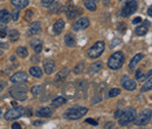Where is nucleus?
<instances>
[{
  "label": "nucleus",
  "instance_id": "nucleus-24",
  "mask_svg": "<svg viewBox=\"0 0 152 129\" xmlns=\"http://www.w3.org/2000/svg\"><path fill=\"white\" fill-rule=\"evenodd\" d=\"M66 101H67V100H66L64 96H57V97H55V99L52 101V107H60V106L64 105Z\"/></svg>",
  "mask_w": 152,
  "mask_h": 129
},
{
  "label": "nucleus",
  "instance_id": "nucleus-32",
  "mask_svg": "<svg viewBox=\"0 0 152 129\" xmlns=\"http://www.w3.org/2000/svg\"><path fill=\"white\" fill-rule=\"evenodd\" d=\"M83 71H84V63H83V62H80V63L76 66L75 68H74V73H75V74L83 73Z\"/></svg>",
  "mask_w": 152,
  "mask_h": 129
},
{
  "label": "nucleus",
  "instance_id": "nucleus-7",
  "mask_svg": "<svg viewBox=\"0 0 152 129\" xmlns=\"http://www.w3.org/2000/svg\"><path fill=\"white\" fill-rule=\"evenodd\" d=\"M151 115H152L151 109L148 108V109H144L138 116H136V119H134L133 121H134L136 126H140V127H142V126H145L146 123L150 122V120H151Z\"/></svg>",
  "mask_w": 152,
  "mask_h": 129
},
{
  "label": "nucleus",
  "instance_id": "nucleus-15",
  "mask_svg": "<svg viewBox=\"0 0 152 129\" xmlns=\"http://www.w3.org/2000/svg\"><path fill=\"white\" fill-rule=\"evenodd\" d=\"M37 115L40 117H49L53 115V109L50 107H41L37 111Z\"/></svg>",
  "mask_w": 152,
  "mask_h": 129
},
{
  "label": "nucleus",
  "instance_id": "nucleus-9",
  "mask_svg": "<svg viewBox=\"0 0 152 129\" xmlns=\"http://www.w3.org/2000/svg\"><path fill=\"white\" fill-rule=\"evenodd\" d=\"M90 25V21L88 18H81L78 20H76L75 22L73 24V31L75 32H80V31H83L86 28H88Z\"/></svg>",
  "mask_w": 152,
  "mask_h": 129
},
{
  "label": "nucleus",
  "instance_id": "nucleus-45",
  "mask_svg": "<svg viewBox=\"0 0 152 129\" xmlns=\"http://www.w3.org/2000/svg\"><path fill=\"white\" fill-rule=\"evenodd\" d=\"M12 129H21V127H20L19 123H13L12 125Z\"/></svg>",
  "mask_w": 152,
  "mask_h": 129
},
{
  "label": "nucleus",
  "instance_id": "nucleus-1",
  "mask_svg": "<svg viewBox=\"0 0 152 129\" xmlns=\"http://www.w3.org/2000/svg\"><path fill=\"white\" fill-rule=\"evenodd\" d=\"M136 116H137L136 109L132 108V107H130V108H126V109L122 111L119 117L117 120H118V123L121 126H128L129 123L133 122V120L136 119Z\"/></svg>",
  "mask_w": 152,
  "mask_h": 129
},
{
  "label": "nucleus",
  "instance_id": "nucleus-20",
  "mask_svg": "<svg viewBox=\"0 0 152 129\" xmlns=\"http://www.w3.org/2000/svg\"><path fill=\"white\" fill-rule=\"evenodd\" d=\"M11 2H12V5H13L14 7H17L18 10H22V8L27 7L28 4H29L28 0H11Z\"/></svg>",
  "mask_w": 152,
  "mask_h": 129
},
{
  "label": "nucleus",
  "instance_id": "nucleus-40",
  "mask_svg": "<svg viewBox=\"0 0 152 129\" xmlns=\"http://www.w3.org/2000/svg\"><path fill=\"white\" fill-rule=\"evenodd\" d=\"M114 126H115L114 122H107V123L104 125V128H105V129H108V128H114Z\"/></svg>",
  "mask_w": 152,
  "mask_h": 129
},
{
  "label": "nucleus",
  "instance_id": "nucleus-23",
  "mask_svg": "<svg viewBox=\"0 0 152 129\" xmlns=\"http://www.w3.org/2000/svg\"><path fill=\"white\" fill-rule=\"evenodd\" d=\"M64 42H66V45H67L68 47H74L76 45L75 38H74V35H73L72 33L66 34V37H64Z\"/></svg>",
  "mask_w": 152,
  "mask_h": 129
},
{
  "label": "nucleus",
  "instance_id": "nucleus-47",
  "mask_svg": "<svg viewBox=\"0 0 152 129\" xmlns=\"http://www.w3.org/2000/svg\"><path fill=\"white\" fill-rule=\"evenodd\" d=\"M148 15H149V17H152V8H151V6L148 8Z\"/></svg>",
  "mask_w": 152,
  "mask_h": 129
},
{
  "label": "nucleus",
  "instance_id": "nucleus-4",
  "mask_svg": "<svg viewBox=\"0 0 152 129\" xmlns=\"http://www.w3.org/2000/svg\"><path fill=\"white\" fill-rule=\"evenodd\" d=\"M124 60H125V56L122 52H115L108 60V66H109L110 69L117 71L123 66Z\"/></svg>",
  "mask_w": 152,
  "mask_h": 129
},
{
  "label": "nucleus",
  "instance_id": "nucleus-38",
  "mask_svg": "<svg viewBox=\"0 0 152 129\" xmlns=\"http://www.w3.org/2000/svg\"><path fill=\"white\" fill-rule=\"evenodd\" d=\"M34 13H33V11L32 10H29V11H27V13H26V17H25V20H27V21H29L31 20V17L33 15Z\"/></svg>",
  "mask_w": 152,
  "mask_h": 129
},
{
  "label": "nucleus",
  "instance_id": "nucleus-8",
  "mask_svg": "<svg viewBox=\"0 0 152 129\" xmlns=\"http://www.w3.org/2000/svg\"><path fill=\"white\" fill-rule=\"evenodd\" d=\"M137 8H138V2H137V1H134V0L128 1V2L124 5L123 10H122V17L128 18V17L132 15L133 13H136Z\"/></svg>",
  "mask_w": 152,
  "mask_h": 129
},
{
  "label": "nucleus",
  "instance_id": "nucleus-5",
  "mask_svg": "<svg viewBox=\"0 0 152 129\" xmlns=\"http://www.w3.org/2000/svg\"><path fill=\"white\" fill-rule=\"evenodd\" d=\"M87 113H88V108H86V107H78L77 106V107L69 108L68 111L64 113V117L68 119V120H78L82 116H84Z\"/></svg>",
  "mask_w": 152,
  "mask_h": 129
},
{
  "label": "nucleus",
  "instance_id": "nucleus-39",
  "mask_svg": "<svg viewBox=\"0 0 152 129\" xmlns=\"http://www.w3.org/2000/svg\"><path fill=\"white\" fill-rule=\"evenodd\" d=\"M86 122H87V123H90V125H93V126H98L97 121H96V120H93V119H87Z\"/></svg>",
  "mask_w": 152,
  "mask_h": 129
},
{
  "label": "nucleus",
  "instance_id": "nucleus-12",
  "mask_svg": "<svg viewBox=\"0 0 152 129\" xmlns=\"http://www.w3.org/2000/svg\"><path fill=\"white\" fill-rule=\"evenodd\" d=\"M67 18L69 19V20H74L75 18L77 17H80L81 14H82V8L81 7H72V8H69L67 12Z\"/></svg>",
  "mask_w": 152,
  "mask_h": 129
},
{
  "label": "nucleus",
  "instance_id": "nucleus-16",
  "mask_svg": "<svg viewBox=\"0 0 152 129\" xmlns=\"http://www.w3.org/2000/svg\"><path fill=\"white\" fill-rule=\"evenodd\" d=\"M69 73H70V69H69L68 67H66V68L61 69V71L56 74V76H55V81H57V82L63 81L64 79H67V76L69 75Z\"/></svg>",
  "mask_w": 152,
  "mask_h": 129
},
{
  "label": "nucleus",
  "instance_id": "nucleus-22",
  "mask_svg": "<svg viewBox=\"0 0 152 129\" xmlns=\"http://www.w3.org/2000/svg\"><path fill=\"white\" fill-rule=\"evenodd\" d=\"M31 46H32V48L35 51V53H38V54L42 51V42H41V40H39V39H33V40L31 41Z\"/></svg>",
  "mask_w": 152,
  "mask_h": 129
},
{
  "label": "nucleus",
  "instance_id": "nucleus-25",
  "mask_svg": "<svg viewBox=\"0 0 152 129\" xmlns=\"http://www.w3.org/2000/svg\"><path fill=\"white\" fill-rule=\"evenodd\" d=\"M143 57H144L143 54H137V55L133 56L132 60H131V61H130V63H129V68H130V69H133V68L137 66V63H138Z\"/></svg>",
  "mask_w": 152,
  "mask_h": 129
},
{
  "label": "nucleus",
  "instance_id": "nucleus-29",
  "mask_svg": "<svg viewBox=\"0 0 152 129\" xmlns=\"http://www.w3.org/2000/svg\"><path fill=\"white\" fill-rule=\"evenodd\" d=\"M151 89H152V79L151 76H150V77H148V81L144 83V86L142 88V92H149Z\"/></svg>",
  "mask_w": 152,
  "mask_h": 129
},
{
  "label": "nucleus",
  "instance_id": "nucleus-36",
  "mask_svg": "<svg viewBox=\"0 0 152 129\" xmlns=\"http://www.w3.org/2000/svg\"><path fill=\"white\" fill-rule=\"evenodd\" d=\"M54 1H55V0H41V5H42L43 7H49Z\"/></svg>",
  "mask_w": 152,
  "mask_h": 129
},
{
  "label": "nucleus",
  "instance_id": "nucleus-3",
  "mask_svg": "<svg viewBox=\"0 0 152 129\" xmlns=\"http://www.w3.org/2000/svg\"><path fill=\"white\" fill-rule=\"evenodd\" d=\"M25 115H31V111H27L26 108L23 107H18V108H12L10 111H7L5 113L4 117L6 121H13V120H17L21 116H25Z\"/></svg>",
  "mask_w": 152,
  "mask_h": 129
},
{
  "label": "nucleus",
  "instance_id": "nucleus-37",
  "mask_svg": "<svg viewBox=\"0 0 152 129\" xmlns=\"http://www.w3.org/2000/svg\"><path fill=\"white\" fill-rule=\"evenodd\" d=\"M11 18H12L13 21H18V19H19V11H18V10H14V11L12 12Z\"/></svg>",
  "mask_w": 152,
  "mask_h": 129
},
{
  "label": "nucleus",
  "instance_id": "nucleus-33",
  "mask_svg": "<svg viewBox=\"0 0 152 129\" xmlns=\"http://www.w3.org/2000/svg\"><path fill=\"white\" fill-rule=\"evenodd\" d=\"M49 8H50V12H52V13H57V12H58V8H60V4L54 1V2L49 6Z\"/></svg>",
  "mask_w": 152,
  "mask_h": 129
},
{
  "label": "nucleus",
  "instance_id": "nucleus-35",
  "mask_svg": "<svg viewBox=\"0 0 152 129\" xmlns=\"http://www.w3.org/2000/svg\"><path fill=\"white\" fill-rule=\"evenodd\" d=\"M121 94V91L118 88H111L109 91V97H114V96H117Z\"/></svg>",
  "mask_w": 152,
  "mask_h": 129
},
{
  "label": "nucleus",
  "instance_id": "nucleus-10",
  "mask_svg": "<svg viewBox=\"0 0 152 129\" xmlns=\"http://www.w3.org/2000/svg\"><path fill=\"white\" fill-rule=\"evenodd\" d=\"M122 86H123V88H125L126 91H130V92H132V91H134V89L137 88L136 81L132 80V79H130V77H126V76L123 77V80H122Z\"/></svg>",
  "mask_w": 152,
  "mask_h": 129
},
{
  "label": "nucleus",
  "instance_id": "nucleus-26",
  "mask_svg": "<svg viewBox=\"0 0 152 129\" xmlns=\"http://www.w3.org/2000/svg\"><path fill=\"white\" fill-rule=\"evenodd\" d=\"M7 35H8V39L11 41H17V40H19L20 33L19 31H17V29H11L10 32H7Z\"/></svg>",
  "mask_w": 152,
  "mask_h": 129
},
{
  "label": "nucleus",
  "instance_id": "nucleus-14",
  "mask_svg": "<svg viewBox=\"0 0 152 129\" xmlns=\"http://www.w3.org/2000/svg\"><path fill=\"white\" fill-rule=\"evenodd\" d=\"M43 69H45V72L46 74H52L54 71H55V62H54V60H52V59H47L45 62H43Z\"/></svg>",
  "mask_w": 152,
  "mask_h": 129
},
{
  "label": "nucleus",
  "instance_id": "nucleus-41",
  "mask_svg": "<svg viewBox=\"0 0 152 129\" xmlns=\"http://www.w3.org/2000/svg\"><path fill=\"white\" fill-rule=\"evenodd\" d=\"M0 48H2V49H7V48H8V45L5 43V42H1V41H0Z\"/></svg>",
  "mask_w": 152,
  "mask_h": 129
},
{
  "label": "nucleus",
  "instance_id": "nucleus-28",
  "mask_svg": "<svg viewBox=\"0 0 152 129\" xmlns=\"http://www.w3.org/2000/svg\"><path fill=\"white\" fill-rule=\"evenodd\" d=\"M29 74L34 77H41L42 76V71L39 68V67H32L29 69Z\"/></svg>",
  "mask_w": 152,
  "mask_h": 129
},
{
  "label": "nucleus",
  "instance_id": "nucleus-42",
  "mask_svg": "<svg viewBox=\"0 0 152 129\" xmlns=\"http://www.w3.org/2000/svg\"><path fill=\"white\" fill-rule=\"evenodd\" d=\"M140 21H142V18H139V17H138V18H134V19H133L132 24H134V25H137V24H139Z\"/></svg>",
  "mask_w": 152,
  "mask_h": 129
},
{
  "label": "nucleus",
  "instance_id": "nucleus-19",
  "mask_svg": "<svg viewBox=\"0 0 152 129\" xmlns=\"http://www.w3.org/2000/svg\"><path fill=\"white\" fill-rule=\"evenodd\" d=\"M102 67H103L102 62H95V63H93V65L88 68V74H89V75H93V74L98 73V72L102 69Z\"/></svg>",
  "mask_w": 152,
  "mask_h": 129
},
{
  "label": "nucleus",
  "instance_id": "nucleus-17",
  "mask_svg": "<svg viewBox=\"0 0 152 129\" xmlns=\"http://www.w3.org/2000/svg\"><path fill=\"white\" fill-rule=\"evenodd\" d=\"M63 28H64V21L62 19H60V20H57L56 22L54 24V26H53V33L55 35H58L63 31Z\"/></svg>",
  "mask_w": 152,
  "mask_h": 129
},
{
  "label": "nucleus",
  "instance_id": "nucleus-18",
  "mask_svg": "<svg viewBox=\"0 0 152 129\" xmlns=\"http://www.w3.org/2000/svg\"><path fill=\"white\" fill-rule=\"evenodd\" d=\"M148 31H149V21H148V24H144V25H140V26H138L136 29H134V33L137 34V35H145L146 33H148Z\"/></svg>",
  "mask_w": 152,
  "mask_h": 129
},
{
  "label": "nucleus",
  "instance_id": "nucleus-43",
  "mask_svg": "<svg viewBox=\"0 0 152 129\" xmlns=\"http://www.w3.org/2000/svg\"><path fill=\"white\" fill-rule=\"evenodd\" d=\"M121 113H122V109H118V111H115V119H118L119 115H121Z\"/></svg>",
  "mask_w": 152,
  "mask_h": 129
},
{
  "label": "nucleus",
  "instance_id": "nucleus-46",
  "mask_svg": "<svg viewBox=\"0 0 152 129\" xmlns=\"http://www.w3.org/2000/svg\"><path fill=\"white\" fill-rule=\"evenodd\" d=\"M43 122L42 121H34V126H37V127H39V126H41Z\"/></svg>",
  "mask_w": 152,
  "mask_h": 129
},
{
  "label": "nucleus",
  "instance_id": "nucleus-11",
  "mask_svg": "<svg viewBox=\"0 0 152 129\" xmlns=\"http://www.w3.org/2000/svg\"><path fill=\"white\" fill-rule=\"evenodd\" d=\"M41 22L40 21H34L29 25L28 27V35H35L41 33Z\"/></svg>",
  "mask_w": 152,
  "mask_h": 129
},
{
  "label": "nucleus",
  "instance_id": "nucleus-30",
  "mask_svg": "<svg viewBox=\"0 0 152 129\" xmlns=\"http://www.w3.org/2000/svg\"><path fill=\"white\" fill-rule=\"evenodd\" d=\"M17 53H18V55L21 56V57L28 56V51L26 49V47H22V46H19V47L17 48Z\"/></svg>",
  "mask_w": 152,
  "mask_h": 129
},
{
  "label": "nucleus",
  "instance_id": "nucleus-34",
  "mask_svg": "<svg viewBox=\"0 0 152 129\" xmlns=\"http://www.w3.org/2000/svg\"><path fill=\"white\" fill-rule=\"evenodd\" d=\"M7 35V28L5 26V24L0 25V38H5Z\"/></svg>",
  "mask_w": 152,
  "mask_h": 129
},
{
  "label": "nucleus",
  "instance_id": "nucleus-6",
  "mask_svg": "<svg viewBox=\"0 0 152 129\" xmlns=\"http://www.w3.org/2000/svg\"><path fill=\"white\" fill-rule=\"evenodd\" d=\"M104 48H105V43L103 41H97L88 49V56L91 59H97L102 55V53L104 52Z\"/></svg>",
  "mask_w": 152,
  "mask_h": 129
},
{
  "label": "nucleus",
  "instance_id": "nucleus-49",
  "mask_svg": "<svg viewBox=\"0 0 152 129\" xmlns=\"http://www.w3.org/2000/svg\"><path fill=\"white\" fill-rule=\"evenodd\" d=\"M2 54H4V53H2V51H0V56H2Z\"/></svg>",
  "mask_w": 152,
  "mask_h": 129
},
{
  "label": "nucleus",
  "instance_id": "nucleus-2",
  "mask_svg": "<svg viewBox=\"0 0 152 129\" xmlns=\"http://www.w3.org/2000/svg\"><path fill=\"white\" fill-rule=\"evenodd\" d=\"M27 91H28V87L20 82V83H17L15 86H13L10 91V94L15 99V100H19V101H23L27 99Z\"/></svg>",
  "mask_w": 152,
  "mask_h": 129
},
{
  "label": "nucleus",
  "instance_id": "nucleus-50",
  "mask_svg": "<svg viewBox=\"0 0 152 129\" xmlns=\"http://www.w3.org/2000/svg\"><path fill=\"white\" fill-rule=\"evenodd\" d=\"M0 116H1V109H0Z\"/></svg>",
  "mask_w": 152,
  "mask_h": 129
},
{
  "label": "nucleus",
  "instance_id": "nucleus-27",
  "mask_svg": "<svg viewBox=\"0 0 152 129\" xmlns=\"http://www.w3.org/2000/svg\"><path fill=\"white\" fill-rule=\"evenodd\" d=\"M84 6L89 11H96V1L95 0H84Z\"/></svg>",
  "mask_w": 152,
  "mask_h": 129
},
{
  "label": "nucleus",
  "instance_id": "nucleus-44",
  "mask_svg": "<svg viewBox=\"0 0 152 129\" xmlns=\"http://www.w3.org/2000/svg\"><path fill=\"white\" fill-rule=\"evenodd\" d=\"M5 87H6V83H5V82H2V81H0V92H2Z\"/></svg>",
  "mask_w": 152,
  "mask_h": 129
},
{
  "label": "nucleus",
  "instance_id": "nucleus-31",
  "mask_svg": "<svg viewBox=\"0 0 152 129\" xmlns=\"http://www.w3.org/2000/svg\"><path fill=\"white\" fill-rule=\"evenodd\" d=\"M41 91H42V86H41V85H35V86L32 87V94H33L34 96H38Z\"/></svg>",
  "mask_w": 152,
  "mask_h": 129
},
{
  "label": "nucleus",
  "instance_id": "nucleus-48",
  "mask_svg": "<svg viewBox=\"0 0 152 129\" xmlns=\"http://www.w3.org/2000/svg\"><path fill=\"white\" fill-rule=\"evenodd\" d=\"M32 61H33V62H38L39 60H38V57H34V56H33V57H32Z\"/></svg>",
  "mask_w": 152,
  "mask_h": 129
},
{
  "label": "nucleus",
  "instance_id": "nucleus-13",
  "mask_svg": "<svg viewBox=\"0 0 152 129\" xmlns=\"http://www.w3.org/2000/svg\"><path fill=\"white\" fill-rule=\"evenodd\" d=\"M11 81L13 83H20V82H26L27 81V74L25 72H18V73L13 74L11 76Z\"/></svg>",
  "mask_w": 152,
  "mask_h": 129
},
{
  "label": "nucleus",
  "instance_id": "nucleus-21",
  "mask_svg": "<svg viewBox=\"0 0 152 129\" xmlns=\"http://www.w3.org/2000/svg\"><path fill=\"white\" fill-rule=\"evenodd\" d=\"M10 20H11V13L7 10H0V22L6 25Z\"/></svg>",
  "mask_w": 152,
  "mask_h": 129
}]
</instances>
